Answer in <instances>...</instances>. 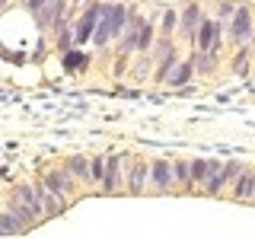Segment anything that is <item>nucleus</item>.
Instances as JSON below:
<instances>
[{
	"mask_svg": "<svg viewBox=\"0 0 255 239\" xmlns=\"http://www.w3.org/2000/svg\"><path fill=\"white\" fill-rule=\"evenodd\" d=\"M61 166H64V169H67L70 175H74L80 185H90V156H83V153H70Z\"/></svg>",
	"mask_w": 255,
	"mask_h": 239,
	"instance_id": "obj_19",
	"label": "nucleus"
},
{
	"mask_svg": "<svg viewBox=\"0 0 255 239\" xmlns=\"http://www.w3.org/2000/svg\"><path fill=\"white\" fill-rule=\"evenodd\" d=\"M156 26H159V35H175L179 32V6H159Z\"/></svg>",
	"mask_w": 255,
	"mask_h": 239,
	"instance_id": "obj_20",
	"label": "nucleus"
},
{
	"mask_svg": "<svg viewBox=\"0 0 255 239\" xmlns=\"http://www.w3.org/2000/svg\"><path fill=\"white\" fill-rule=\"evenodd\" d=\"M233 58H230V64H227V67H230V74H233V77H239V80H243V77H249V70H252V58H255V51H252V45H243V48H233Z\"/></svg>",
	"mask_w": 255,
	"mask_h": 239,
	"instance_id": "obj_18",
	"label": "nucleus"
},
{
	"mask_svg": "<svg viewBox=\"0 0 255 239\" xmlns=\"http://www.w3.org/2000/svg\"><path fill=\"white\" fill-rule=\"evenodd\" d=\"M252 32H255V16L249 3H236L233 16L223 22V42L230 48H243L252 42Z\"/></svg>",
	"mask_w": 255,
	"mask_h": 239,
	"instance_id": "obj_1",
	"label": "nucleus"
},
{
	"mask_svg": "<svg viewBox=\"0 0 255 239\" xmlns=\"http://www.w3.org/2000/svg\"><path fill=\"white\" fill-rule=\"evenodd\" d=\"M246 163H239V159H227V163H220V169L211 175V179L201 185V191L207 198H223V191L230 188V182L239 175V169H243Z\"/></svg>",
	"mask_w": 255,
	"mask_h": 239,
	"instance_id": "obj_6",
	"label": "nucleus"
},
{
	"mask_svg": "<svg viewBox=\"0 0 255 239\" xmlns=\"http://www.w3.org/2000/svg\"><path fill=\"white\" fill-rule=\"evenodd\" d=\"M150 58H153V77H150V83L163 86V80L172 70V64L182 58L179 45H175V35H156L153 48H150Z\"/></svg>",
	"mask_w": 255,
	"mask_h": 239,
	"instance_id": "obj_2",
	"label": "nucleus"
},
{
	"mask_svg": "<svg viewBox=\"0 0 255 239\" xmlns=\"http://www.w3.org/2000/svg\"><path fill=\"white\" fill-rule=\"evenodd\" d=\"M32 188H35V195H38V201H42V211H45V220H54V217H61L64 211L70 207V201L67 198H61L58 191H51L45 185V179L38 175L35 182H32Z\"/></svg>",
	"mask_w": 255,
	"mask_h": 239,
	"instance_id": "obj_10",
	"label": "nucleus"
},
{
	"mask_svg": "<svg viewBox=\"0 0 255 239\" xmlns=\"http://www.w3.org/2000/svg\"><path fill=\"white\" fill-rule=\"evenodd\" d=\"M19 3L26 6V10H29V16H32V13H35V10H38L42 3H48V0H19Z\"/></svg>",
	"mask_w": 255,
	"mask_h": 239,
	"instance_id": "obj_29",
	"label": "nucleus"
},
{
	"mask_svg": "<svg viewBox=\"0 0 255 239\" xmlns=\"http://www.w3.org/2000/svg\"><path fill=\"white\" fill-rule=\"evenodd\" d=\"M201 16H204V6L198 3V0H185V3L179 6V32H175V35H182V38L191 45V38H195V29H198V22H201Z\"/></svg>",
	"mask_w": 255,
	"mask_h": 239,
	"instance_id": "obj_11",
	"label": "nucleus"
},
{
	"mask_svg": "<svg viewBox=\"0 0 255 239\" xmlns=\"http://www.w3.org/2000/svg\"><path fill=\"white\" fill-rule=\"evenodd\" d=\"M217 169H220V159H214V156H195V159H188V172H191V188L188 191H201V185Z\"/></svg>",
	"mask_w": 255,
	"mask_h": 239,
	"instance_id": "obj_12",
	"label": "nucleus"
},
{
	"mask_svg": "<svg viewBox=\"0 0 255 239\" xmlns=\"http://www.w3.org/2000/svg\"><path fill=\"white\" fill-rule=\"evenodd\" d=\"M42 179H45V185L51 188V191H58L61 198H67L70 204H74V198H77V188H80V182L70 175L64 166H51V169H45L42 172Z\"/></svg>",
	"mask_w": 255,
	"mask_h": 239,
	"instance_id": "obj_8",
	"label": "nucleus"
},
{
	"mask_svg": "<svg viewBox=\"0 0 255 239\" xmlns=\"http://www.w3.org/2000/svg\"><path fill=\"white\" fill-rule=\"evenodd\" d=\"M6 6H10V0H0V13H3V10H6Z\"/></svg>",
	"mask_w": 255,
	"mask_h": 239,
	"instance_id": "obj_31",
	"label": "nucleus"
},
{
	"mask_svg": "<svg viewBox=\"0 0 255 239\" xmlns=\"http://www.w3.org/2000/svg\"><path fill=\"white\" fill-rule=\"evenodd\" d=\"M99 10H102V0H86L80 16H74V45L83 48L86 42L93 38V29H96V19H99Z\"/></svg>",
	"mask_w": 255,
	"mask_h": 239,
	"instance_id": "obj_5",
	"label": "nucleus"
},
{
	"mask_svg": "<svg viewBox=\"0 0 255 239\" xmlns=\"http://www.w3.org/2000/svg\"><path fill=\"white\" fill-rule=\"evenodd\" d=\"M191 67H195V80H207V77H217V67H220V51H198L191 48Z\"/></svg>",
	"mask_w": 255,
	"mask_h": 239,
	"instance_id": "obj_13",
	"label": "nucleus"
},
{
	"mask_svg": "<svg viewBox=\"0 0 255 239\" xmlns=\"http://www.w3.org/2000/svg\"><path fill=\"white\" fill-rule=\"evenodd\" d=\"M147 166L143 156H125V188L128 195H147Z\"/></svg>",
	"mask_w": 255,
	"mask_h": 239,
	"instance_id": "obj_7",
	"label": "nucleus"
},
{
	"mask_svg": "<svg viewBox=\"0 0 255 239\" xmlns=\"http://www.w3.org/2000/svg\"><path fill=\"white\" fill-rule=\"evenodd\" d=\"M252 172H255V166H243V169H239V175H236L233 182H230L227 195L233 198V201H239V204H249V191H252Z\"/></svg>",
	"mask_w": 255,
	"mask_h": 239,
	"instance_id": "obj_16",
	"label": "nucleus"
},
{
	"mask_svg": "<svg viewBox=\"0 0 255 239\" xmlns=\"http://www.w3.org/2000/svg\"><path fill=\"white\" fill-rule=\"evenodd\" d=\"M10 195L16 198V201H22V204H26L29 211H32V214H35V217H38V223L45 220L42 201H38V195H35V188H32V182H19V185H13V188H10Z\"/></svg>",
	"mask_w": 255,
	"mask_h": 239,
	"instance_id": "obj_17",
	"label": "nucleus"
},
{
	"mask_svg": "<svg viewBox=\"0 0 255 239\" xmlns=\"http://www.w3.org/2000/svg\"><path fill=\"white\" fill-rule=\"evenodd\" d=\"M6 211L16 214V220H22L29 230H32V227H38V217H35V214H32V211H29V207L22 204V201H16L13 195H6Z\"/></svg>",
	"mask_w": 255,
	"mask_h": 239,
	"instance_id": "obj_23",
	"label": "nucleus"
},
{
	"mask_svg": "<svg viewBox=\"0 0 255 239\" xmlns=\"http://www.w3.org/2000/svg\"><path fill=\"white\" fill-rule=\"evenodd\" d=\"M172 188H175V182H172V159H166V156L150 159V166H147V191L169 195Z\"/></svg>",
	"mask_w": 255,
	"mask_h": 239,
	"instance_id": "obj_4",
	"label": "nucleus"
},
{
	"mask_svg": "<svg viewBox=\"0 0 255 239\" xmlns=\"http://www.w3.org/2000/svg\"><path fill=\"white\" fill-rule=\"evenodd\" d=\"M252 67H255V58H252Z\"/></svg>",
	"mask_w": 255,
	"mask_h": 239,
	"instance_id": "obj_33",
	"label": "nucleus"
},
{
	"mask_svg": "<svg viewBox=\"0 0 255 239\" xmlns=\"http://www.w3.org/2000/svg\"><path fill=\"white\" fill-rule=\"evenodd\" d=\"M22 233H29V227L22 220H16V214H10L3 207L0 211V236H22Z\"/></svg>",
	"mask_w": 255,
	"mask_h": 239,
	"instance_id": "obj_22",
	"label": "nucleus"
},
{
	"mask_svg": "<svg viewBox=\"0 0 255 239\" xmlns=\"http://www.w3.org/2000/svg\"><path fill=\"white\" fill-rule=\"evenodd\" d=\"M122 188H125V153H109L99 191L102 195H115V191H122Z\"/></svg>",
	"mask_w": 255,
	"mask_h": 239,
	"instance_id": "obj_9",
	"label": "nucleus"
},
{
	"mask_svg": "<svg viewBox=\"0 0 255 239\" xmlns=\"http://www.w3.org/2000/svg\"><path fill=\"white\" fill-rule=\"evenodd\" d=\"M249 45H252V51H255V32H252V42H249Z\"/></svg>",
	"mask_w": 255,
	"mask_h": 239,
	"instance_id": "obj_32",
	"label": "nucleus"
},
{
	"mask_svg": "<svg viewBox=\"0 0 255 239\" xmlns=\"http://www.w3.org/2000/svg\"><path fill=\"white\" fill-rule=\"evenodd\" d=\"M61 58H64V64H67L70 74H77V70L83 74V70L90 67V54H83L80 48H70V51H64V54H61Z\"/></svg>",
	"mask_w": 255,
	"mask_h": 239,
	"instance_id": "obj_24",
	"label": "nucleus"
},
{
	"mask_svg": "<svg viewBox=\"0 0 255 239\" xmlns=\"http://www.w3.org/2000/svg\"><path fill=\"white\" fill-rule=\"evenodd\" d=\"M172 182H175V188H182V191H188V188H191L188 159H172Z\"/></svg>",
	"mask_w": 255,
	"mask_h": 239,
	"instance_id": "obj_25",
	"label": "nucleus"
},
{
	"mask_svg": "<svg viewBox=\"0 0 255 239\" xmlns=\"http://www.w3.org/2000/svg\"><path fill=\"white\" fill-rule=\"evenodd\" d=\"M191 48H198V51H220L223 48V26L214 16H201V22H198V29H195V38H191Z\"/></svg>",
	"mask_w": 255,
	"mask_h": 239,
	"instance_id": "obj_3",
	"label": "nucleus"
},
{
	"mask_svg": "<svg viewBox=\"0 0 255 239\" xmlns=\"http://www.w3.org/2000/svg\"><path fill=\"white\" fill-rule=\"evenodd\" d=\"M214 10H217V16H214V19H217L220 26H223V22H227L230 16H233V10H236V3H233V0H220V3L214 6Z\"/></svg>",
	"mask_w": 255,
	"mask_h": 239,
	"instance_id": "obj_28",
	"label": "nucleus"
},
{
	"mask_svg": "<svg viewBox=\"0 0 255 239\" xmlns=\"http://www.w3.org/2000/svg\"><path fill=\"white\" fill-rule=\"evenodd\" d=\"M70 48H77L74 45V19L61 22V26L54 29V51L64 54V51H70Z\"/></svg>",
	"mask_w": 255,
	"mask_h": 239,
	"instance_id": "obj_21",
	"label": "nucleus"
},
{
	"mask_svg": "<svg viewBox=\"0 0 255 239\" xmlns=\"http://www.w3.org/2000/svg\"><path fill=\"white\" fill-rule=\"evenodd\" d=\"M128 70H131V54H115V64H112L109 77H112V80H125Z\"/></svg>",
	"mask_w": 255,
	"mask_h": 239,
	"instance_id": "obj_27",
	"label": "nucleus"
},
{
	"mask_svg": "<svg viewBox=\"0 0 255 239\" xmlns=\"http://www.w3.org/2000/svg\"><path fill=\"white\" fill-rule=\"evenodd\" d=\"M185 83H195V67H191V58H179L172 64V70L166 74L163 86H169V90H182Z\"/></svg>",
	"mask_w": 255,
	"mask_h": 239,
	"instance_id": "obj_15",
	"label": "nucleus"
},
{
	"mask_svg": "<svg viewBox=\"0 0 255 239\" xmlns=\"http://www.w3.org/2000/svg\"><path fill=\"white\" fill-rule=\"evenodd\" d=\"M249 204H255V172H252V191H249Z\"/></svg>",
	"mask_w": 255,
	"mask_h": 239,
	"instance_id": "obj_30",
	"label": "nucleus"
},
{
	"mask_svg": "<svg viewBox=\"0 0 255 239\" xmlns=\"http://www.w3.org/2000/svg\"><path fill=\"white\" fill-rule=\"evenodd\" d=\"M128 77H131L134 86L150 83V77H153V58H150V51L131 54V70H128Z\"/></svg>",
	"mask_w": 255,
	"mask_h": 239,
	"instance_id": "obj_14",
	"label": "nucleus"
},
{
	"mask_svg": "<svg viewBox=\"0 0 255 239\" xmlns=\"http://www.w3.org/2000/svg\"><path fill=\"white\" fill-rule=\"evenodd\" d=\"M102 172H106V153H96V156H90V185L99 188Z\"/></svg>",
	"mask_w": 255,
	"mask_h": 239,
	"instance_id": "obj_26",
	"label": "nucleus"
}]
</instances>
